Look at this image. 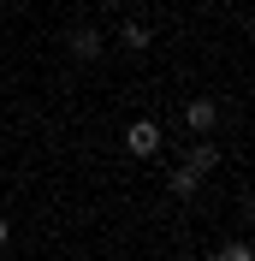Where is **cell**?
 Wrapping results in <instances>:
<instances>
[{"instance_id":"cell-1","label":"cell","mask_w":255,"mask_h":261,"mask_svg":"<svg viewBox=\"0 0 255 261\" xmlns=\"http://www.w3.org/2000/svg\"><path fill=\"white\" fill-rule=\"evenodd\" d=\"M160 143H166L160 119H131V125H125V154H131V161H155Z\"/></svg>"},{"instance_id":"cell-2","label":"cell","mask_w":255,"mask_h":261,"mask_svg":"<svg viewBox=\"0 0 255 261\" xmlns=\"http://www.w3.org/2000/svg\"><path fill=\"white\" fill-rule=\"evenodd\" d=\"M65 48H71L78 65H95L101 60V30L95 24H71V30H65Z\"/></svg>"},{"instance_id":"cell-3","label":"cell","mask_w":255,"mask_h":261,"mask_svg":"<svg viewBox=\"0 0 255 261\" xmlns=\"http://www.w3.org/2000/svg\"><path fill=\"white\" fill-rule=\"evenodd\" d=\"M184 125H190L196 137H214V130H220V101H214V95L184 101Z\"/></svg>"},{"instance_id":"cell-4","label":"cell","mask_w":255,"mask_h":261,"mask_svg":"<svg viewBox=\"0 0 255 261\" xmlns=\"http://www.w3.org/2000/svg\"><path fill=\"white\" fill-rule=\"evenodd\" d=\"M184 172H196V178H208V172H214V166H220V143H214V137H196L190 148H184Z\"/></svg>"},{"instance_id":"cell-5","label":"cell","mask_w":255,"mask_h":261,"mask_svg":"<svg viewBox=\"0 0 255 261\" xmlns=\"http://www.w3.org/2000/svg\"><path fill=\"white\" fill-rule=\"evenodd\" d=\"M166 196L196 202V196H202V178H196V172H184V166H172V172H166Z\"/></svg>"},{"instance_id":"cell-6","label":"cell","mask_w":255,"mask_h":261,"mask_svg":"<svg viewBox=\"0 0 255 261\" xmlns=\"http://www.w3.org/2000/svg\"><path fill=\"white\" fill-rule=\"evenodd\" d=\"M119 36H125L131 54H148V42H155V30H148L143 18H125V24H119Z\"/></svg>"},{"instance_id":"cell-7","label":"cell","mask_w":255,"mask_h":261,"mask_svg":"<svg viewBox=\"0 0 255 261\" xmlns=\"http://www.w3.org/2000/svg\"><path fill=\"white\" fill-rule=\"evenodd\" d=\"M214 261H249V244H243V238H225V244L214 249Z\"/></svg>"},{"instance_id":"cell-8","label":"cell","mask_w":255,"mask_h":261,"mask_svg":"<svg viewBox=\"0 0 255 261\" xmlns=\"http://www.w3.org/2000/svg\"><path fill=\"white\" fill-rule=\"evenodd\" d=\"M6 244H12V226H6V220H0V249H6Z\"/></svg>"}]
</instances>
